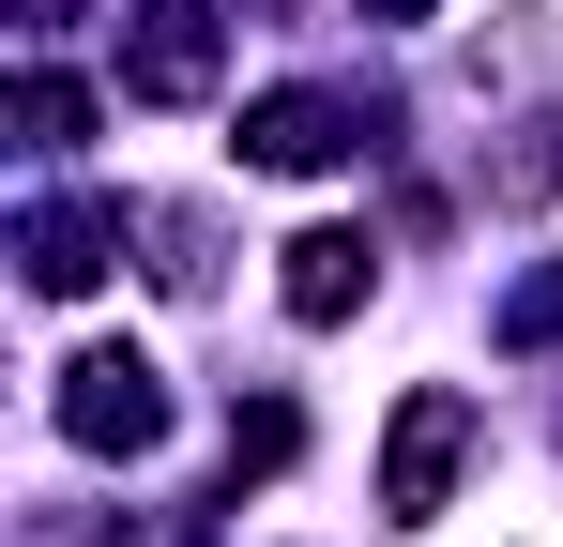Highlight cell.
Instances as JSON below:
<instances>
[{
  "instance_id": "1",
  "label": "cell",
  "mask_w": 563,
  "mask_h": 547,
  "mask_svg": "<svg viewBox=\"0 0 563 547\" xmlns=\"http://www.w3.org/2000/svg\"><path fill=\"white\" fill-rule=\"evenodd\" d=\"M457 456H472V395L457 380H411L396 426H380V517H396V533L442 517V502H457Z\"/></svg>"
},
{
  "instance_id": "2",
  "label": "cell",
  "mask_w": 563,
  "mask_h": 547,
  "mask_svg": "<svg viewBox=\"0 0 563 547\" xmlns=\"http://www.w3.org/2000/svg\"><path fill=\"white\" fill-rule=\"evenodd\" d=\"M62 442L77 456H153L168 442V380H153L137 350H77L62 365Z\"/></svg>"
},
{
  "instance_id": "3",
  "label": "cell",
  "mask_w": 563,
  "mask_h": 547,
  "mask_svg": "<svg viewBox=\"0 0 563 547\" xmlns=\"http://www.w3.org/2000/svg\"><path fill=\"white\" fill-rule=\"evenodd\" d=\"M380 122L351 107V91H260L244 107V168H275V182H320V168H351Z\"/></svg>"
},
{
  "instance_id": "4",
  "label": "cell",
  "mask_w": 563,
  "mask_h": 547,
  "mask_svg": "<svg viewBox=\"0 0 563 547\" xmlns=\"http://www.w3.org/2000/svg\"><path fill=\"white\" fill-rule=\"evenodd\" d=\"M213 62H229L213 0H137V15H122V91H137V107H198Z\"/></svg>"
},
{
  "instance_id": "5",
  "label": "cell",
  "mask_w": 563,
  "mask_h": 547,
  "mask_svg": "<svg viewBox=\"0 0 563 547\" xmlns=\"http://www.w3.org/2000/svg\"><path fill=\"white\" fill-rule=\"evenodd\" d=\"M107 259H122V213H107V198H46V213L15 228V274H31L46 304H77Z\"/></svg>"
},
{
  "instance_id": "6",
  "label": "cell",
  "mask_w": 563,
  "mask_h": 547,
  "mask_svg": "<svg viewBox=\"0 0 563 547\" xmlns=\"http://www.w3.org/2000/svg\"><path fill=\"white\" fill-rule=\"evenodd\" d=\"M275 289H289V320H305V335H335V320H351V304L380 289V244H366V228H305Z\"/></svg>"
},
{
  "instance_id": "7",
  "label": "cell",
  "mask_w": 563,
  "mask_h": 547,
  "mask_svg": "<svg viewBox=\"0 0 563 547\" xmlns=\"http://www.w3.org/2000/svg\"><path fill=\"white\" fill-rule=\"evenodd\" d=\"M15 137H31V153H77V137H92V91L77 77H15Z\"/></svg>"
},
{
  "instance_id": "8",
  "label": "cell",
  "mask_w": 563,
  "mask_h": 547,
  "mask_svg": "<svg viewBox=\"0 0 563 547\" xmlns=\"http://www.w3.org/2000/svg\"><path fill=\"white\" fill-rule=\"evenodd\" d=\"M487 335H503V350H563V259H549V274H518V289L487 304Z\"/></svg>"
},
{
  "instance_id": "9",
  "label": "cell",
  "mask_w": 563,
  "mask_h": 547,
  "mask_svg": "<svg viewBox=\"0 0 563 547\" xmlns=\"http://www.w3.org/2000/svg\"><path fill=\"white\" fill-rule=\"evenodd\" d=\"M289 456H305V411H289V395L229 411V471H289Z\"/></svg>"
},
{
  "instance_id": "10",
  "label": "cell",
  "mask_w": 563,
  "mask_h": 547,
  "mask_svg": "<svg viewBox=\"0 0 563 547\" xmlns=\"http://www.w3.org/2000/svg\"><path fill=\"white\" fill-rule=\"evenodd\" d=\"M549 182H563V122H533V137L503 153V198H549Z\"/></svg>"
},
{
  "instance_id": "11",
  "label": "cell",
  "mask_w": 563,
  "mask_h": 547,
  "mask_svg": "<svg viewBox=\"0 0 563 547\" xmlns=\"http://www.w3.org/2000/svg\"><path fill=\"white\" fill-rule=\"evenodd\" d=\"M15 15H31V31H62V15H77V0H15Z\"/></svg>"
},
{
  "instance_id": "12",
  "label": "cell",
  "mask_w": 563,
  "mask_h": 547,
  "mask_svg": "<svg viewBox=\"0 0 563 547\" xmlns=\"http://www.w3.org/2000/svg\"><path fill=\"white\" fill-rule=\"evenodd\" d=\"M366 15H427V0H366Z\"/></svg>"
}]
</instances>
